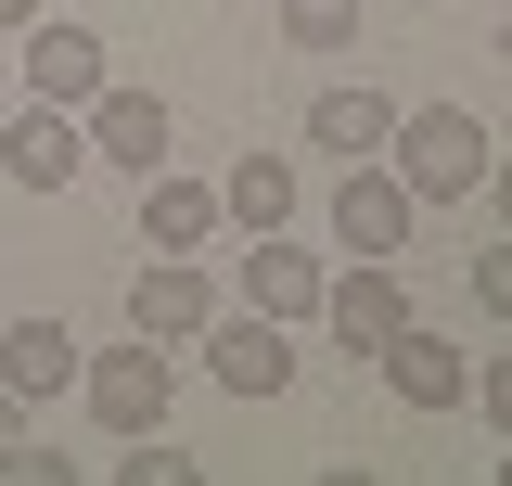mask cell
I'll return each mask as SVG.
<instances>
[{"label": "cell", "instance_id": "cell-11", "mask_svg": "<svg viewBox=\"0 0 512 486\" xmlns=\"http://www.w3.org/2000/svg\"><path fill=\"white\" fill-rule=\"evenodd\" d=\"M90 90H103V39L90 26H26V103H64L77 116Z\"/></svg>", "mask_w": 512, "mask_h": 486}, {"label": "cell", "instance_id": "cell-3", "mask_svg": "<svg viewBox=\"0 0 512 486\" xmlns=\"http://www.w3.org/2000/svg\"><path fill=\"white\" fill-rule=\"evenodd\" d=\"M410 218H423V205H410V180H397L384 154H359V167L333 180V243H346V256H397Z\"/></svg>", "mask_w": 512, "mask_h": 486}, {"label": "cell", "instance_id": "cell-1", "mask_svg": "<svg viewBox=\"0 0 512 486\" xmlns=\"http://www.w3.org/2000/svg\"><path fill=\"white\" fill-rule=\"evenodd\" d=\"M384 167L410 180V205H461V192H487V116H461V103H397V141H384Z\"/></svg>", "mask_w": 512, "mask_h": 486}, {"label": "cell", "instance_id": "cell-2", "mask_svg": "<svg viewBox=\"0 0 512 486\" xmlns=\"http://www.w3.org/2000/svg\"><path fill=\"white\" fill-rule=\"evenodd\" d=\"M77 397H90V423H103V435H154V423H167V346L141 333V346L77 359Z\"/></svg>", "mask_w": 512, "mask_h": 486}, {"label": "cell", "instance_id": "cell-14", "mask_svg": "<svg viewBox=\"0 0 512 486\" xmlns=\"http://www.w3.org/2000/svg\"><path fill=\"white\" fill-rule=\"evenodd\" d=\"M141 231H154V256H192V243L218 231V192H205V180H167V167H154V180H141Z\"/></svg>", "mask_w": 512, "mask_h": 486}, {"label": "cell", "instance_id": "cell-21", "mask_svg": "<svg viewBox=\"0 0 512 486\" xmlns=\"http://www.w3.org/2000/svg\"><path fill=\"white\" fill-rule=\"evenodd\" d=\"M13 435H26V397L0 384V474H13Z\"/></svg>", "mask_w": 512, "mask_h": 486}, {"label": "cell", "instance_id": "cell-6", "mask_svg": "<svg viewBox=\"0 0 512 486\" xmlns=\"http://www.w3.org/2000/svg\"><path fill=\"white\" fill-rule=\"evenodd\" d=\"M320 320H333V346H359V359H372L384 333L410 320V282H397V256H359L346 282H320Z\"/></svg>", "mask_w": 512, "mask_h": 486}, {"label": "cell", "instance_id": "cell-23", "mask_svg": "<svg viewBox=\"0 0 512 486\" xmlns=\"http://www.w3.org/2000/svg\"><path fill=\"white\" fill-rule=\"evenodd\" d=\"M487 192H500V218H512V167H487Z\"/></svg>", "mask_w": 512, "mask_h": 486}, {"label": "cell", "instance_id": "cell-7", "mask_svg": "<svg viewBox=\"0 0 512 486\" xmlns=\"http://www.w3.org/2000/svg\"><path fill=\"white\" fill-rule=\"evenodd\" d=\"M205 320H218V295H205V269H192V256H154V269L128 282V333H154V346H192Z\"/></svg>", "mask_w": 512, "mask_h": 486}, {"label": "cell", "instance_id": "cell-4", "mask_svg": "<svg viewBox=\"0 0 512 486\" xmlns=\"http://www.w3.org/2000/svg\"><path fill=\"white\" fill-rule=\"evenodd\" d=\"M77 128H90V154L128 167V180H154V167H167V103H154V90H116V77H103V90L77 103Z\"/></svg>", "mask_w": 512, "mask_h": 486}, {"label": "cell", "instance_id": "cell-12", "mask_svg": "<svg viewBox=\"0 0 512 486\" xmlns=\"http://www.w3.org/2000/svg\"><path fill=\"white\" fill-rule=\"evenodd\" d=\"M0 384H13V397H64V384H77V333H64L52 307L0 333Z\"/></svg>", "mask_w": 512, "mask_h": 486}, {"label": "cell", "instance_id": "cell-9", "mask_svg": "<svg viewBox=\"0 0 512 486\" xmlns=\"http://www.w3.org/2000/svg\"><path fill=\"white\" fill-rule=\"evenodd\" d=\"M0 167H13V180H26V192H64V180H77V167H90V128L64 116V103H26V116L0 128Z\"/></svg>", "mask_w": 512, "mask_h": 486}, {"label": "cell", "instance_id": "cell-18", "mask_svg": "<svg viewBox=\"0 0 512 486\" xmlns=\"http://www.w3.org/2000/svg\"><path fill=\"white\" fill-rule=\"evenodd\" d=\"M474 307H487V320H512V243H487V256H474Z\"/></svg>", "mask_w": 512, "mask_h": 486}, {"label": "cell", "instance_id": "cell-10", "mask_svg": "<svg viewBox=\"0 0 512 486\" xmlns=\"http://www.w3.org/2000/svg\"><path fill=\"white\" fill-rule=\"evenodd\" d=\"M244 307H269V320H320V256L282 231H244Z\"/></svg>", "mask_w": 512, "mask_h": 486}, {"label": "cell", "instance_id": "cell-22", "mask_svg": "<svg viewBox=\"0 0 512 486\" xmlns=\"http://www.w3.org/2000/svg\"><path fill=\"white\" fill-rule=\"evenodd\" d=\"M0 26H39V0H0Z\"/></svg>", "mask_w": 512, "mask_h": 486}, {"label": "cell", "instance_id": "cell-20", "mask_svg": "<svg viewBox=\"0 0 512 486\" xmlns=\"http://www.w3.org/2000/svg\"><path fill=\"white\" fill-rule=\"evenodd\" d=\"M474 397H487V423L512 435V346H500V359H487V371H474Z\"/></svg>", "mask_w": 512, "mask_h": 486}, {"label": "cell", "instance_id": "cell-5", "mask_svg": "<svg viewBox=\"0 0 512 486\" xmlns=\"http://www.w3.org/2000/svg\"><path fill=\"white\" fill-rule=\"evenodd\" d=\"M372 371H384L397 410H461V346H448L436 320H397V333L372 346Z\"/></svg>", "mask_w": 512, "mask_h": 486}, {"label": "cell", "instance_id": "cell-8", "mask_svg": "<svg viewBox=\"0 0 512 486\" xmlns=\"http://www.w3.org/2000/svg\"><path fill=\"white\" fill-rule=\"evenodd\" d=\"M205 371H218L231 397H282V384H295V346H282V320H269V307H244V320H218V333H205Z\"/></svg>", "mask_w": 512, "mask_h": 486}, {"label": "cell", "instance_id": "cell-15", "mask_svg": "<svg viewBox=\"0 0 512 486\" xmlns=\"http://www.w3.org/2000/svg\"><path fill=\"white\" fill-rule=\"evenodd\" d=\"M218 218H244V231H295V167H282V154H244V167L218 180Z\"/></svg>", "mask_w": 512, "mask_h": 486}, {"label": "cell", "instance_id": "cell-19", "mask_svg": "<svg viewBox=\"0 0 512 486\" xmlns=\"http://www.w3.org/2000/svg\"><path fill=\"white\" fill-rule=\"evenodd\" d=\"M13 474H26V486H77V461H64V448H39V435H13Z\"/></svg>", "mask_w": 512, "mask_h": 486}, {"label": "cell", "instance_id": "cell-17", "mask_svg": "<svg viewBox=\"0 0 512 486\" xmlns=\"http://www.w3.org/2000/svg\"><path fill=\"white\" fill-rule=\"evenodd\" d=\"M116 474H128V486H192V448H167V423H154V435H128Z\"/></svg>", "mask_w": 512, "mask_h": 486}, {"label": "cell", "instance_id": "cell-16", "mask_svg": "<svg viewBox=\"0 0 512 486\" xmlns=\"http://www.w3.org/2000/svg\"><path fill=\"white\" fill-rule=\"evenodd\" d=\"M282 39L295 52H346L359 39V0H282Z\"/></svg>", "mask_w": 512, "mask_h": 486}, {"label": "cell", "instance_id": "cell-13", "mask_svg": "<svg viewBox=\"0 0 512 486\" xmlns=\"http://www.w3.org/2000/svg\"><path fill=\"white\" fill-rule=\"evenodd\" d=\"M308 141L359 167V154H384V141H397V103H384V90H320V103H308Z\"/></svg>", "mask_w": 512, "mask_h": 486}]
</instances>
